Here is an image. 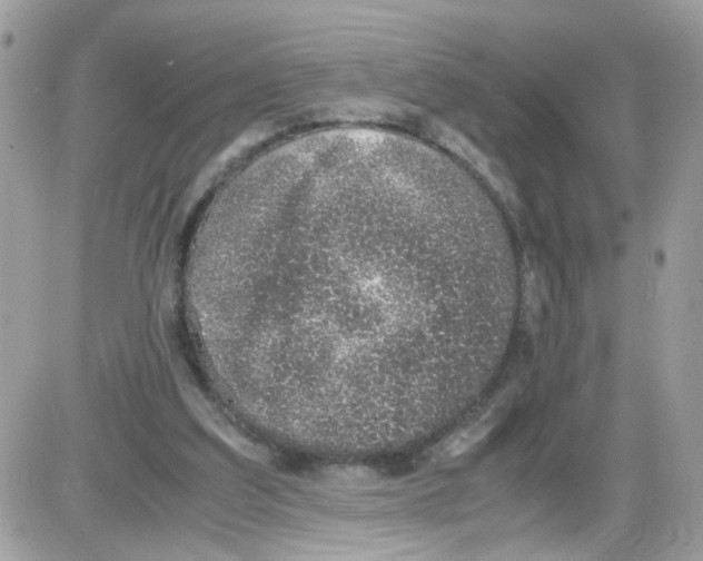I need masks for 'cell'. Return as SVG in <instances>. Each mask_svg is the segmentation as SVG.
<instances>
[{"instance_id": "obj_1", "label": "cell", "mask_w": 703, "mask_h": 561, "mask_svg": "<svg viewBox=\"0 0 703 561\" xmlns=\"http://www.w3.org/2000/svg\"><path fill=\"white\" fill-rule=\"evenodd\" d=\"M235 284L247 306L294 309L319 334L309 362H327L329 380L345 371L358 396L390 387L422 400L443 386L487 275L482 258L433 224L353 203L267 232L237 256Z\"/></svg>"}]
</instances>
